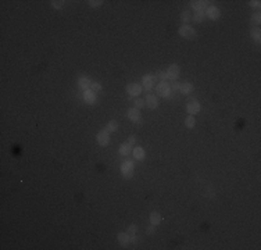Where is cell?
<instances>
[{
    "mask_svg": "<svg viewBox=\"0 0 261 250\" xmlns=\"http://www.w3.org/2000/svg\"><path fill=\"white\" fill-rule=\"evenodd\" d=\"M157 81V76L156 75H144L143 76V81H142V83H143V86H144V89H147V90H150V89L154 86V83H156Z\"/></svg>",
    "mask_w": 261,
    "mask_h": 250,
    "instance_id": "8992f818",
    "label": "cell"
},
{
    "mask_svg": "<svg viewBox=\"0 0 261 250\" xmlns=\"http://www.w3.org/2000/svg\"><path fill=\"white\" fill-rule=\"evenodd\" d=\"M186 110H188L189 114H197V113L200 111V104H199L197 100L192 99L190 102L188 103V106H186Z\"/></svg>",
    "mask_w": 261,
    "mask_h": 250,
    "instance_id": "52a82bcc",
    "label": "cell"
},
{
    "mask_svg": "<svg viewBox=\"0 0 261 250\" xmlns=\"http://www.w3.org/2000/svg\"><path fill=\"white\" fill-rule=\"evenodd\" d=\"M179 90L182 92L183 95H188V93H190V92L193 90V85H192V83H189V82L182 83V85H181V89H179Z\"/></svg>",
    "mask_w": 261,
    "mask_h": 250,
    "instance_id": "e0dca14e",
    "label": "cell"
},
{
    "mask_svg": "<svg viewBox=\"0 0 261 250\" xmlns=\"http://www.w3.org/2000/svg\"><path fill=\"white\" fill-rule=\"evenodd\" d=\"M250 6H251V7H259V6H260V2H259V0H254V2H250Z\"/></svg>",
    "mask_w": 261,
    "mask_h": 250,
    "instance_id": "d6a6232c",
    "label": "cell"
},
{
    "mask_svg": "<svg viewBox=\"0 0 261 250\" xmlns=\"http://www.w3.org/2000/svg\"><path fill=\"white\" fill-rule=\"evenodd\" d=\"M152 232H154V225H152V227L147 228V234H152Z\"/></svg>",
    "mask_w": 261,
    "mask_h": 250,
    "instance_id": "e575fe53",
    "label": "cell"
},
{
    "mask_svg": "<svg viewBox=\"0 0 261 250\" xmlns=\"http://www.w3.org/2000/svg\"><path fill=\"white\" fill-rule=\"evenodd\" d=\"M126 234L129 235V236H133V235L136 234V225H130V227L128 228V232Z\"/></svg>",
    "mask_w": 261,
    "mask_h": 250,
    "instance_id": "f546056e",
    "label": "cell"
},
{
    "mask_svg": "<svg viewBox=\"0 0 261 250\" xmlns=\"http://www.w3.org/2000/svg\"><path fill=\"white\" fill-rule=\"evenodd\" d=\"M108 133L110 132L107 129H104V131L97 133V143H99L100 146H106V145L110 143V135Z\"/></svg>",
    "mask_w": 261,
    "mask_h": 250,
    "instance_id": "3957f363",
    "label": "cell"
},
{
    "mask_svg": "<svg viewBox=\"0 0 261 250\" xmlns=\"http://www.w3.org/2000/svg\"><path fill=\"white\" fill-rule=\"evenodd\" d=\"M126 92L130 95V96H138V95L142 93V86L138 85V83H129L126 86Z\"/></svg>",
    "mask_w": 261,
    "mask_h": 250,
    "instance_id": "ba28073f",
    "label": "cell"
},
{
    "mask_svg": "<svg viewBox=\"0 0 261 250\" xmlns=\"http://www.w3.org/2000/svg\"><path fill=\"white\" fill-rule=\"evenodd\" d=\"M102 0H90V2H89V6H90V7H99V6H102Z\"/></svg>",
    "mask_w": 261,
    "mask_h": 250,
    "instance_id": "83f0119b",
    "label": "cell"
},
{
    "mask_svg": "<svg viewBox=\"0 0 261 250\" xmlns=\"http://www.w3.org/2000/svg\"><path fill=\"white\" fill-rule=\"evenodd\" d=\"M170 88H171V89H174V90H176V89H181V83H178L176 81H174V82H172V85H171Z\"/></svg>",
    "mask_w": 261,
    "mask_h": 250,
    "instance_id": "1f68e13d",
    "label": "cell"
},
{
    "mask_svg": "<svg viewBox=\"0 0 261 250\" xmlns=\"http://www.w3.org/2000/svg\"><path fill=\"white\" fill-rule=\"evenodd\" d=\"M121 172H122L124 177L130 178L133 175V164L130 161H125L122 165H121Z\"/></svg>",
    "mask_w": 261,
    "mask_h": 250,
    "instance_id": "5b68a950",
    "label": "cell"
},
{
    "mask_svg": "<svg viewBox=\"0 0 261 250\" xmlns=\"http://www.w3.org/2000/svg\"><path fill=\"white\" fill-rule=\"evenodd\" d=\"M130 147H132V145H129V143L121 145L120 146V154L121 156H128V154L130 153Z\"/></svg>",
    "mask_w": 261,
    "mask_h": 250,
    "instance_id": "2e32d148",
    "label": "cell"
},
{
    "mask_svg": "<svg viewBox=\"0 0 261 250\" xmlns=\"http://www.w3.org/2000/svg\"><path fill=\"white\" fill-rule=\"evenodd\" d=\"M181 20H182V22H188L189 20H190V16H189V11H182V14H181Z\"/></svg>",
    "mask_w": 261,
    "mask_h": 250,
    "instance_id": "cb8c5ba5",
    "label": "cell"
},
{
    "mask_svg": "<svg viewBox=\"0 0 261 250\" xmlns=\"http://www.w3.org/2000/svg\"><path fill=\"white\" fill-rule=\"evenodd\" d=\"M90 90H93V92H99V90H102V85H100V83H97V82H92V85H90Z\"/></svg>",
    "mask_w": 261,
    "mask_h": 250,
    "instance_id": "d4e9b609",
    "label": "cell"
},
{
    "mask_svg": "<svg viewBox=\"0 0 261 250\" xmlns=\"http://www.w3.org/2000/svg\"><path fill=\"white\" fill-rule=\"evenodd\" d=\"M53 7L54 8H63L64 7V2H61V0H54V2H52Z\"/></svg>",
    "mask_w": 261,
    "mask_h": 250,
    "instance_id": "4316f807",
    "label": "cell"
},
{
    "mask_svg": "<svg viewBox=\"0 0 261 250\" xmlns=\"http://www.w3.org/2000/svg\"><path fill=\"white\" fill-rule=\"evenodd\" d=\"M251 20H253V21H254V22H256V24H257V25H259V24H260V21H261V17H260V13H256V14H254V16H253V18H251Z\"/></svg>",
    "mask_w": 261,
    "mask_h": 250,
    "instance_id": "4dcf8cb0",
    "label": "cell"
},
{
    "mask_svg": "<svg viewBox=\"0 0 261 250\" xmlns=\"http://www.w3.org/2000/svg\"><path fill=\"white\" fill-rule=\"evenodd\" d=\"M206 14L208 18H211V20H217L219 18V8L218 7H215V6H211V7H207V10H206Z\"/></svg>",
    "mask_w": 261,
    "mask_h": 250,
    "instance_id": "9c48e42d",
    "label": "cell"
},
{
    "mask_svg": "<svg viewBox=\"0 0 261 250\" xmlns=\"http://www.w3.org/2000/svg\"><path fill=\"white\" fill-rule=\"evenodd\" d=\"M179 35L183 38H186V39H195L196 38V31L193 28H190V26H181L179 28Z\"/></svg>",
    "mask_w": 261,
    "mask_h": 250,
    "instance_id": "7a4b0ae2",
    "label": "cell"
},
{
    "mask_svg": "<svg viewBox=\"0 0 261 250\" xmlns=\"http://www.w3.org/2000/svg\"><path fill=\"white\" fill-rule=\"evenodd\" d=\"M160 222H161V215H160L158 213H156V211H153V213L150 214V224H152V225H158Z\"/></svg>",
    "mask_w": 261,
    "mask_h": 250,
    "instance_id": "9a60e30c",
    "label": "cell"
},
{
    "mask_svg": "<svg viewBox=\"0 0 261 250\" xmlns=\"http://www.w3.org/2000/svg\"><path fill=\"white\" fill-rule=\"evenodd\" d=\"M167 76L171 81H176L178 76H179V67H178L176 64L170 65V68L167 70Z\"/></svg>",
    "mask_w": 261,
    "mask_h": 250,
    "instance_id": "277c9868",
    "label": "cell"
},
{
    "mask_svg": "<svg viewBox=\"0 0 261 250\" xmlns=\"http://www.w3.org/2000/svg\"><path fill=\"white\" fill-rule=\"evenodd\" d=\"M133 156L136 160H143L144 159V150L142 147H135L133 149Z\"/></svg>",
    "mask_w": 261,
    "mask_h": 250,
    "instance_id": "ac0fdd59",
    "label": "cell"
},
{
    "mask_svg": "<svg viewBox=\"0 0 261 250\" xmlns=\"http://www.w3.org/2000/svg\"><path fill=\"white\" fill-rule=\"evenodd\" d=\"M84 99H85V102H86L88 104H93L94 100H96V95H94L93 90L86 89V90L84 92Z\"/></svg>",
    "mask_w": 261,
    "mask_h": 250,
    "instance_id": "8fae6325",
    "label": "cell"
},
{
    "mask_svg": "<svg viewBox=\"0 0 261 250\" xmlns=\"http://www.w3.org/2000/svg\"><path fill=\"white\" fill-rule=\"evenodd\" d=\"M135 106H136V109L144 107V106H146V100H143V99H136V100H135Z\"/></svg>",
    "mask_w": 261,
    "mask_h": 250,
    "instance_id": "484cf974",
    "label": "cell"
},
{
    "mask_svg": "<svg viewBox=\"0 0 261 250\" xmlns=\"http://www.w3.org/2000/svg\"><path fill=\"white\" fill-rule=\"evenodd\" d=\"M146 106L150 107V109H156V107L158 106V100H157V97L153 96V95H147V97H146Z\"/></svg>",
    "mask_w": 261,
    "mask_h": 250,
    "instance_id": "4fadbf2b",
    "label": "cell"
},
{
    "mask_svg": "<svg viewBox=\"0 0 261 250\" xmlns=\"http://www.w3.org/2000/svg\"><path fill=\"white\" fill-rule=\"evenodd\" d=\"M156 90H157V93H158V96H161V97H168L170 96V90H171V88H170V85H168L167 82H160L158 85H157V88H156Z\"/></svg>",
    "mask_w": 261,
    "mask_h": 250,
    "instance_id": "6da1fadb",
    "label": "cell"
},
{
    "mask_svg": "<svg viewBox=\"0 0 261 250\" xmlns=\"http://www.w3.org/2000/svg\"><path fill=\"white\" fill-rule=\"evenodd\" d=\"M135 142H136V138H135V136H130L129 141H128V143H129V145H133Z\"/></svg>",
    "mask_w": 261,
    "mask_h": 250,
    "instance_id": "836d02e7",
    "label": "cell"
},
{
    "mask_svg": "<svg viewBox=\"0 0 261 250\" xmlns=\"http://www.w3.org/2000/svg\"><path fill=\"white\" fill-rule=\"evenodd\" d=\"M78 85L81 86L84 90H86V89H90V85H92V82H90V79L88 78V76H82V78H79V81H78Z\"/></svg>",
    "mask_w": 261,
    "mask_h": 250,
    "instance_id": "5bb4252c",
    "label": "cell"
},
{
    "mask_svg": "<svg viewBox=\"0 0 261 250\" xmlns=\"http://www.w3.org/2000/svg\"><path fill=\"white\" fill-rule=\"evenodd\" d=\"M156 76H157V78H158V79H161L163 82H165V81H167V79H168V76H167V72H158V74H157Z\"/></svg>",
    "mask_w": 261,
    "mask_h": 250,
    "instance_id": "f1b7e54d",
    "label": "cell"
},
{
    "mask_svg": "<svg viewBox=\"0 0 261 250\" xmlns=\"http://www.w3.org/2000/svg\"><path fill=\"white\" fill-rule=\"evenodd\" d=\"M204 17H206V14H204L203 11H196V14L193 16V20L196 22H201V21L204 20Z\"/></svg>",
    "mask_w": 261,
    "mask_h": 250,
    "instance_id": "7402d4cb",
    "label": "cell"
},
{
    "mask_svg": "<svg viewBox=\"0 0 261 250\" xmlns=\"http://www.w3.org/2000/svg\"><path fill=\"white\" fill-rule=\"evenodd\" d=\"M207 3H208V2H204V0H199V2H196V0H192L190 6L195 8L196 11H203V8L207 7Z\"/></svg>",
    "mask_w": 261,
    "mask_h": 250,
    "instance_id": "7c38bea8",
    "label": "cell"
},
{
    "mask_svg": "<svg viewBox=\"0 0 261 250\" xmlns=\"http://www.w3.org/2000/svg\"><path fill=\"white\" fill-rule=\"evenodd\" d=\"M118 242L122 246H126L129 242V235L128 234H118Z\"/></svg>",
    "mask_w": 261,
    "mask_h": 250,
    "instance_id": "d6986e66",
    "label": "cell"
},
{
    "mask_svg": "<svg viewBox=\"0 0 261 250\" xmlns=\"http://www.w3.org/2000/svg\"><path fill=\"white\" fill-rule=\"evenodd\" d=\"M251 36L254 38L256 40H260V35H261V32H260V28H254V29H251Z\"/></svg>",
    "mask_w": 261,
    "mask_h": 250,
    "instance_id": "603a6c76",
    "label": "cell"
},
{
    "mask_svg": "<svg viewBox=\"0 0 261 250\" xmlns=\"http://www.w3.org/2000/svg\"><path fill=\"white\" fill-rule=\"evenodd\" d=\"M126 115L130 121H135V123H142L140 121V114H139V110L138 109H129L126 111Z\"/></svg>",
    "mask_w": 261,
    "mask_h": 250,
    "instance_id": "30bf717a",
    "label": "cell"
},
{
    "mask_svg": "<svg viewBox=\"0 0 261 250\" xmlns=\"http://www.w3.org/2000/svg\"><path fill=\"white\" fill-rule=\"evenodd\" d=\"M117 128H118V123L115 120H111L107 124V128H106V129H107L108 132H115V131H117Z\"/></svg>",
    "mask_w": 261,
    "mask_h": 250,
    "instance_id": "ffe728a7",
    "label": "cell"
},
{
    "mask_svg": "<svg viewBox=\"0 0 261 250\" xmlns=\"http://www.w3.org/2000/svg\"><path fill=\"white\" fill-rule=\"evenodd\" d=\"M195 123H196V120H195L193 115H189V117H186L185 125H186L188 128H193V127H195Z\"/></svg>",
    "mask_w": 261,
    "mask_h": 250,
    "instance_id": "44dd1931",
    "label": "cell"
}]
</instances>
